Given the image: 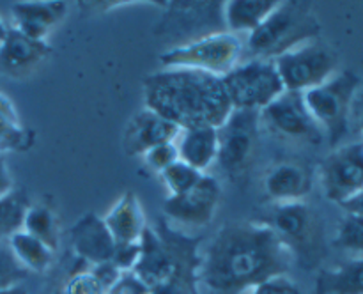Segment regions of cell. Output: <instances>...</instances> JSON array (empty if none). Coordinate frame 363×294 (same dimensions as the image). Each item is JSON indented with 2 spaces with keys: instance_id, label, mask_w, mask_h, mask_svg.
I'll list each match as a JSON object with an SVG mask.
<instances>
[{
  "instance_id": "6da1fadb",
  "label": "cell",
  "mask_w": 363,
  "mask_h": 294,
  "mask_svg": "<svg viewBox=\"0 0 363 294\" xmlns=\"http://www.w3.org/2000/svg\"><path fill=\"white\" fill-rule=\"evenodd\" d=\"M293 257L264 222L230 223L199 254L197 280L213 294H247L287 275Z\"/></svg>"
},
{
  "instance_id": "f1b7e54d",
  "label": "cell",
  "mask_w": 363,
  "mask_h": 294,
  "mask_svg": "<svg viewBox=\"0 0 363 294\" xmlns=\"http://www.w3.org/2000/svg\"><path fill=\"white\" fill-rule=\"evenodd\" d=\"M333 244L342 250L363 254V216L346 215L337 229Z\"/></svg>"
},
{
  "instance_id": "277c9868",
  "label": "cell",
  "mask_w": 363,
  "mask_h": 294,
  "mask_svg": "<svg viewBox=\"0 0 363 294\" xmlns=\"http://www.w3.org/2000/svg\"><path fill=\"white\" fill-rule=\"evenodd\" d=\"M321 34V23L308 2H280L279 7L248 34L247 48L252 59L273 60L282 53L315 41Z\"/></svg>"
},
{
  "instance_id": "4316f807",
  "label": "cell",
  "mask_w": 363,
  "mask_h": 294,
  "mask_svg": "<svg viewBox=\"0 0 363 294\" xmlns=\"http://www.w3.org/2000/svg\"><path fill=\"white\" fill-rule=\"evenodd\" d=\"M27 133L18 123L13 106L0 96V147L23 149L27 147Z\"/></svg>"
},
{
  "instance_id": "5b68a950",
  "label": "cell",
  "mask_w": 363,
  "mask_h": 294,
  "mask_svg": "<svg viewBox=\"0 0 363 294\" xmlns=\"http://www.w3.org/2000/svg\"><path fill=\"white\" fill-rule=\"evenodd\" d=\"M264 223L286 247L293 262H298L305 269L315 268L326 257L325 222L319 213L305 202L273 205Z\"/></svg>"
},
{
  "instance_id": "d4e9b609",
  "label": "cell",
  "mask_w": 363,
  "mask_h": 294,
  "mask_svg": "<svg viewBox=\"0 0 363 294\" xmlns=\"http://www.w3.org/2000/svg\"><path fill=\"white\" fill-rule=\"evenodd\" d=\"M27 208L25 198L14 190L0 197V241H7L14 232L23 229Z\"/></svg>"
},
{
  "instance_id": "f546056e",
  "label": "cell",
  "mask_w": 363,
  "mask_h": 294,
  "mask_svg": "<svg viewBox=\"0 0 363 294\" xmlns=\"http://www.w3.org/2000/svg\"><path fill=\"white\" fill-rule=\"evenodd\" d=\"M142 158H144L145 165L160 176L163 170L169 169L172 163L179 159V154H177L176 142H169V144H160L156 147L149 149Z\"/></svg>"
},
{
  "instance_id": "d6a6232c",
  "label": "cell",
  "mask_w": 363,
  "mask_h": 294,
  "mask_svg": "<svg viewBox=\"0 0 363 294\" xmlns=\"http://www.w3.org/2000/svg\"><path fill=\"white\" fill-rule=\"evenodd\" d=\"M13 188H14V183H13V177H11L9 169H7L6 162L0 158V197L11 193Z\"/></svg>"
},
{
  "instance_id": "8992f818",
  "label": "cell",
  "mask_w": 363,
  "mask_h": 294,
  "mask_svg": "<svg viewBox=\"0 0 363 294\" xmlns=\"http://www.w3.org/2000/svg\"><path fill=\"white\" fill-rule=\"evenodd\" d=\"M362 80L351 71H342L330 77L321 85L303 92V101L312 119L328 137L330 145L335 147L350 130V117L353 101L360 91Z\"/></svg>"
},
{
  "instance_id": "8fae6325",
  "label": "cell",
  "mask_w": 363,
  "mask_h": 294,
  "mask_svg": "<svg viewBox=\"0 0 363 294\" xmlns=\"http://www.w3.org/2000/svg\"><path fill=\"white\" fill-rule=\"evenodd\" d=\"M261 130L282 140L321 144L325 133L312 119L301 92L284 91L266 108L259 112Z\"/></svg>"
},
{
  "instance_id": "2e32d148",
  "label": "cell",
  "mask_w": 363,
  "mask_h": 294,
  "mask_svg": "<svg viewBox=\"0 0 363 294\" xmlns=\"http://www.w3.org/2000/svg\"><path fill=\"white\" fill-rule=\"evenodd\" d=\"M52 53L48 41H35L9 27L0 45V71L7 77L25 78L34 73Z\"/></svg>"
},
{
  "instance_id": "52a82bcc",
  "label": "cell",
  "mask_w": 363,
  "mask_h": 294,
  "mask_svg": "<svg viewBox=\"0 0 363 294\" xmlns=\"http://www.w3.org/2000/svg\"><path fill=\"white\" fill-rule=\"evenodd\" d=\"M243 48L245 45L240 35L218 30L167 50L160 55V62L163 69L184 67L222 78L240 64Z\"/></svg>"
},
{
  "instance_id": "5bb4252c",
  "label": "cell",
  "mask_w": 363,
  "mask_h": 294,
  "mask_svg": "<svg viewBox=\"0 0 363 294\" xmlns=\"http://www.w3.org/2000/svg\"><path fill=\"white\" fill-rule=\"evenodd\" d=\"M179 128L152 110L144 108L131 117L124 130L123 149L128 156H144L160 144L176 142Z\"/></svg>"
},
{
  "instance_id": "4fadbf2b",
  "label": "cell",
  "mask_w": 363,
  "mask_h": 294,
  "mask_svg": "<svg viewBox=\"0 0 363 294\" xmlns=\"http://www.w3.org/2000/svg\"><path fill=\"white\" fill-rule=\"evenodd\" d=\"M222 188L209 174H204L197 184L186 193L167 197L163 202V213L167 218L186 227H206L211 223L218 211Z\"/></svg>"
},
{
  "instance_id": "ac0fdd59",
  "label": "cell",
  "mask_w": 363,
  "mask_h": 294,
  "mask_svg": "<svg viewBox=\"0 0 363 294\" xmlns=\"http://www.w3.org/2000/svg\"><path fill=\"white\" fill-rule=\"evenodd\" d=\"M67 4L60 0L16 2L11 7L13 28L35 41H46L50 32L66 18Z\"/></svg>"
},
{
  "instance_id": "74e56055",
  "label": "cell",
  "mask_w": 363,
  "mask_h": 294,
  "mask_svg": "<svg viewBox=\"0 0 363 294\" xmlns=\"http://www.w3.org/2000/svg\"><path fill=\"white\" fill-rule=\"evenodd\" d=\"M0 151H2V147H0Z\"/></svg>"
},
{
  "instance_id": "7c38bea8",
  "label": "cell",
  "mask_w": 363,
  "mask_h": 294,
  "mask_svg": "<svg viewBox=\"0 0 363 294\" xmlns=\"http://www.w3.org/2000/svg\"><path fill=\"white\" fill-rule=\"evenodd\" d=\"M323 193L335 204L350 200L363 190V142L335 147L319 165Z\"/></svg>"
},
{
  "instance_id": "3957f363",
  "label": "cell",
  "mask_w": 363,
  "mask_h": 294,
  "mask_svg": "<svg viewBox=\"0 0 363 294\" xmlns=\"http://www.w3.org/2000/svg\"><path fill=\"white\" fill-rule=\"evenodd\" d=\"M197 241L169 227H149L140 241V257L131 271L152 294H188L197 278Z\"/></svg>"
},
{
  "instance_id": "d590c367",
  "label": "cell",
  "mask_w": 363,
  "mask_h": 294,
  "mask_svg": "<svg viewBox=\"0 0 363 294\" xmlns=\"http://www.w3.org/2000/svg\"><path fill=\"white\" fill-rule=\"evenodd\" d=\"M0 294H28V293L23 285H18V287H13V289H9V290H0Z\"/></svg>"
},
{
  "instance_id": "836d02e7",
  "label": "cell",
  "mask_w": 363,
  "mask_h": 294,
  "mask_svg": "<svg viewBox=\"0 0 363 294\" xmlns=\"http://www.w3.org/2000/svg\"><path fill=\"white\" fill-rule=\"evenodd\" d=\"M340 208H342L347 215L363 216V190L358 191V193L354 195V197H351L350 200L342 202V204H340Z\"/></svg>"
},
{
  "instance_id": "ffe728a7",
  "label": "cell",
  "mask_w": 363,
  "mask_h": 294,
  "mask_svg": "<svg viewBox=\"0 0 363 294\" xmlns=\"http://www.w3.org/2000/svg\"><path fill=\"white\" fill-rule=\"evenodd\" d=\"M176 147L181 162L206 174L218 156V130L211 126L181 130L176 138Z\"/></svg>"
},
{
  "instance_id": "7402d4cb",
  "label": "cell",
  "mask_w": 363,
  "mask_h": 294,
  "mask_svg": "<svg viewBox=\"0 0 363 294\" xmlns=\"http://www.w3.org/2000/svg\"><path fill=\"white\" fill-rule=\"evenodd\" d=\"M315 294H363V257L323 269L315 280Z\"/></svg>"
},
{
  "instance_id": "1f68e13d",
  "label": "cell",
  "mask_w": 363,
  "mask_h": 294,
  "mask_svg": "<svg viewBox=\"0 0 363 294\" xmlns=\"http://www.w3.org/2000/svg\"><path fill=\"white\" fill-rule=\"evenodd\" d=\"M247 294H303V290L294 283L287 275L273 276V278L264 280L254 289L248 290Z\"/></svg>"
},
{
  "instance_id": "e0dca14e",
  "label": "cell",
  "mask_w": 363,
  "mask_h": 294,
  "mask_svg": "<svg viewBox=\"0 0 363 294\" xmlns=\"http://www.w3.org/2000/svg\"><path fill=\"white\" fill-rule=\"evenodd\" d=\"M69 239L74 255L89 266L112 262L116 255V241L110 236L103 218L92 213L77 220L69 230Z\"/></svg>"
},
{
  "instance_id": "30bf717a",
  "label": "cell",
  "mask_w": 363,
  "mask_h": 294,
  "mask_svg": "<svg viewBox=\"0 0 363 294\" xmlns=\"http://www.w3.org/2000/svg\"><path fill=\"white\" fill-rule=\"evenodd\" d=\"M284 91L307 92L335 74L337 55L321 43L308 41L273 59Z\"/></svg>"
},
{
  "instance_id": "484cf974",
  "label": "cell",
  "mask_w": 363,
  "mask_h": 294,
  "mask_svg": "<svg viewBox=\"0 0 363 294\" xmlns=\"http://www.w3.org/2000/svg\"><path fill=\"white\" fill-rule=\"evenodd\" d=\"M202 176L204 174L195 170L194 166L186 165L184 162L177 159L176 163H172L169 169H165L160 174V179L165 184L167 191H169V197H176V195H183L188 190H191L201 181Z\"/></svg>"
},
{
  "instance_id": "9c48e42d",
  "label": "cell",
  "mask_w": 363,
  "mask_h": 294,
  "mask_svg": "<svg viewBox=\"0 0 363 294\" xmlns=\"http://www.w3.org/2000/svg\"><path fill=\"white\" fill-rule=\"evenodd\" d=\"M233 110L261 112L284 92L273 60L250 59L222 77Z\"/></svg>"
},
{
  "instance_id": "83f0119b",
  "label": "cell",
  "mask_w": 363,
  "mask_h": 294,
  "mask_svg": "<svg viewBox=\"0 0 363 294\" xmlns=\"http://www.w3.org/2000/svg\"><path fill=\"white\" fill-rule=\"evenodd\" d=\"M27 269L20 264L7 241H0V290H9L21 285Z\"/></svg>"
},
{
  "instance_id": "e575fe53",
  "label": "cell",
  "mask_w": 363,
  "mask_h": 294,
  "mask_svg": "<svg viewBox=\"0 0 363 294\" xmlns=\"http://www.w3.org/2000/svg\"><path fill=\"white\" fill-rule=\"evenodd\" d=\"M353 110H354V115H357L358 126H360L363 133V89L362 92H357V98H354L353 101Z\"/></svg>"
},
{
  "instance_id": "7a4b0ae2",
  "label": "cell",
  "mask_w": 363,
  "mask_h": 294,
  "mask_svg": "<svg viewBox=\"0 0 363 294\" xmlns=\"http://www.w3.org/2000/svg\"><path fill=\"white\" fill-rule=\"evenodd\" d=\"M144 103L145 108L179 130L220 128L233 112L222 78L184 67H169L145 77Z\"/></svg>"
},
{
  "instance_id": "44dd1931",
  "label": "cell",
  "mask_w": 363,
  "mask_h": 294,
  "mask_svg": "<svg viewBox=\"0 0 363 294\" xmlns=\"http://www.w3.org/2000/svg\"><path fill=\"white\" fill-rule=\"evenodd\" d=\"M280 0H227L222 4L223 27L230 34H252L279 7Z\"/></svg>"
},
{
  "instance_id": "603a6c76",
  "label": "cell",
  "mask_w": 363,
  "mask_h": 294,
  "mask_svg": "<svg viewBox=\"0 0 363 294\" xmlns=\"http://www.w3.org/2000/svg\"><path fill=\"white\" fill-rule=\"evenodd\" d=\"M11 250L16 255L20 264L23 266L27 271L32 273H46L53 264V254L55 251L50 250L43 241L38 237L30 236L25 232L23 229L14 232L13 236L7 239Z\"/></svg>"
},
{
  "instance_id": "cb8c5ba5",
  "label": "cell",
  "mask_w": 363,
  "mask_h": 294,
  "mask_svg": "<svg viewBox=\"0 0 363 294\" xmlns=\"http://www.w3.org/2000/svg\"><path fill=\"white\" fill-rule=\"evenodd\" d=\"M23 230L38 237L50 250L55 251L60 244V223L55 211L46 204L28 205L23 218Z\"/></svg>"
},
{
  "instance_id": "4dcf8cb0",
  "label": "cell",
  "mask_w": 363,
  "mask_h": 294,
  "mask_svg": "<svg viewBox=\"0 0 363 294\" xmlns=\"http://www.w3.org/2000/svg\"><path fill=\"white\" fill-rule=\"evenodd\" d=\"M62 294H106V289L91 269H84L67 280Z\"/></svg>"
},
{
  "instance_id": "8d00e7d4",
  "label": "cell",
  "mask_w": 363,
  "mask_h": 294,
  "mask_svg": "<svg viewBox=\"0 0 363 294\" xmlns=\"http://www.w3.org/2000/svg\"><path fill=\"white\" fill-rule=\"evenodd\" d=\"M7 32H9V27H7V25L4 23L2 18H0V45H2V41H4V39H6Z\"/></svg>"
},
{
  "instance_id": "ba28073f",
  "label": "cell",
  "mask_w": 363,
  "mask_h": 294,
  "mask_svg": "<svg viewBox=\"0 0 363 294\" xmlns=\"http://www.w3.org/2000/svg\"><path fill=\"white\" fill-rule=\"evenodd\" d=\"M218 130V156L216 165L233 181L248 176L259 152V112L233 110Z\"/></svg>"
},
{
  "instance_id": "d6986e66",
  "label": "cell",
  "mask_w": 363,
  "mask_h": 294,
  "mask_svg": "<svg viewBox=\"0 0 363 294\" xmlns=\"http://www.w3.org/2000/svg\"><path fill=\"white\" fill-rule=\"evenodd\" d=\"M103 223L108 229L117 247L123 244H137L144 237L147 222H145L144 208L135 191L128 190L113 202L112 208L103 216Z\"/></svg>"
},
{
  "instance_id": "9a60e30c",
  "label": "cell",
  "mask_w": 363,
  "mask_h": 294,
  "mask_svg": "<svg viewBox=\"0 0 363 294\" xmlns=\"http://www.w3.org/2000/svg\"><path fill=\"white\" fill-rule=\"evenodd\" d=\"M314 186V176L298 162H280L269 166L262 177V191L273 204L303 202Z\"/></svg>"
}]
</instances>
